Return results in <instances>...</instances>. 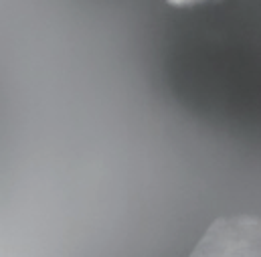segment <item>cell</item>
I'll use <instances>...</instances> for the list:
<instances>
[{
    "label": "cell",
    "mask_w": 261,
    "mask_h": 257,
    "mask_svg": "<svg viewBox=\"0 0 261 257\" xmlns=\"http://www.w3.org/2000/svg\"><path fill=\"white\" fill-rule=\"evenodd\" d=\"M189 257H261V217L249 213L219 217Z\"/></svg>",
    "instance_id": "obj_1"
},
{
    "label": "cell",
    "mask_w": 261,
    "mask_h": 257,
    "mask_svg": "<svg viewBox=\"0 0 261 257\" xmlns=\"http://www.w3.org/2000/svg\"><path fill=\"white\" fill-rule=\"evenodd\" d=\"M170 4L174 6H193V4H198V2H204V0H168Z\"/></svg>",
    "instance_id": "obj_2"
}]
</instances>
